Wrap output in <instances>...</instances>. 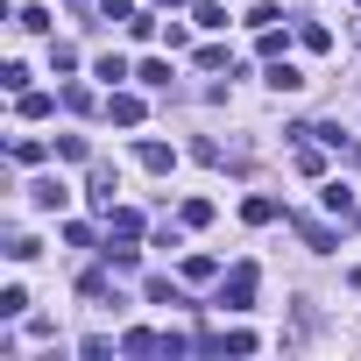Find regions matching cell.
I'll return each instance as SVG.
<instances>
[{
	"mask_svg": "<svg viewBox=\"0 0 361 361\" xmlns=\"http://www.w3.org/2000/svg\"><path fill=\"white\" fill-rule=\"evenodd\" d=\"M36 206L50 213V206H64V185H57V177H43V185H36Z\"/></svg>",
	"mask_w": 361,
	"mask_h": 361,
	"instance_id": "obj_1",
	"label": "cell"
}]
</instances>
